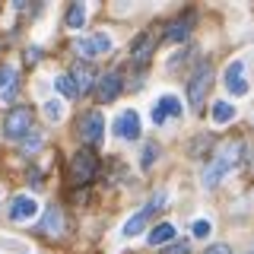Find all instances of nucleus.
Listing matches in <instances>:
<instances>
[{"label": "nucleus", "instance_id": "nucleus-12", "mask_svg": "<svg viewBox=\"0 0 254 254\" xmlns=\"http://www.w3.org/2000/svg\"><path fill=\"white\" fill-rule=\"evenodd\" d=\"M35 213H38L35 197L16 194L13 200H10V219H13V222H29V219H35Z\"/></svg>", "mask_w": 254, "mask_h": 254}, {"label": "nucleus", "instance_id": "nucleus-5", "mask_svg": "<svg viewBox=\"0 0 254 254\" xmlns=\"http://www.w3.org/2000/svg\"><path fill=\"white\" fill-rule=\"evenodd\" d=\"M92 178H95V156H92V149H79L70 159V181L73 185H89Z\"/></svg>", "mask_w": 254, "mask_h": 254}, {"label": "nucleus", "instance_id": "nucleus-26", "mask_svg": "<svg viewBox=\"0 0 254 254\" xmlns=\"http://www.w3.org/2000/svg\"><path fill=\"white\" fill-rule=\"evenodd\" d=\"M203 254H232V248H229V245H210Z\"/></svg>", "mask_w": 254, "mask_h": 254}, {"label": "nucleus", "instance_id": "nucleus-22", "mask_svg": "<svg viewBox=\"0 0 254 254\" xmlns=\"http://www.w3.org/2000/svg\"><path fill=\"white\" fill-rule=\"evenodd\" d=\"M156 159H159V146H156V143H146L143 153H140V169H153Z\"/></svg>", "mask_w": 254, "mask_h": 254}, {"label": "nucleus", "instance_id": "nucleus-6", "mask_svg": "<svg viewBox=\"0 0 254 254\" xmlns=\"http://www.w3.org/2000/svg\"><path fill=\"white\" fill-rule=\"evenodd\" d=\"M111 51V38L105 32H95V35H86V38H76V54L83 61H95L102 54Z\"/></svg>", "mask_w": 254, "mask_h": 254}, {"label": "nucleus", "instance_id": "nucleus-2", "mask_svg": "<svg viewBox=\"0 0 254 254\" xmlns=\"http://www.w3.org/2000/svg\"><path fill=\"white\" fill-rule=\"evenodd\" d=\"M242 149V143H226L222 146V153H216V159H213L210 165H206V172H203V188H216L222 178H226L229 172H232V165H235V153Z\"/></svg>", "mask_w": 254, "mask_h": 254}, {"label": "nucleus", "instance_id": "nucleus-16", "mask_svg": "<svg viewBox=\"0 0 254 254\" xmlns=\"http://www.w3.org/2000/svg\"><path fill=\"white\" fill-rule=\"evenodd\" d=\"M175 235H178V232H175V226H172V222H159L156 229H149L146 242L156 248V245H169V242H175Z\"/></svg>", "mask_w": 254, "mask_h": 254}, {"label": "nucleus", "instance_id": "nucleus-27", "mask_svg": "<svg viewBox=\"0 0 254 254\" xmlns=\"http://www.w3.org/2000/svg\"><path fill=\"white\" fill-rule=\"evenodd\" d=\"M26 61H29V64H35V61H38V48H29V54H26Z\"/></svg>", "mask_w": 254, "mask_h": 254}, {"label": "nucleus", "instance_id": "nucleus-18", "mask_svg": "<svg viewBox=\"0 0 254 254\" xmlns=\"http://www.w3.org/2000/svg\"><path fill=\"white\" fill-rule=\"evenodd\" d=\"M210 118H213V124H229V121H235V105L232 102H213V111H210Z\"/></svg>", "mask_w": 254, "mask_h": 254}, {"label": "nucleus", "instance_id": "nucleus-1", "mask_svg": "<svg viewBox=\"0 0 254 254\" xmlns=\"http://www.w3.org/2000/svg\"><path fill=\"white\" fill-rule=\"evenodd\" d=\"M210 86H213V64L210 61H200V64H197V70L188 79V105L194 108V111L203 108L206 95H210Z\"/></svg>", "mask_w": 254, "mask_h": 254}, {"label": "nucleus", "instance_id": "nucleus-13", "mask_svg": "<svg viewBox=\"0 0 254 254\" xmlns=\"http://www.w3.org/2000/svg\"><path fill=\"white\" fill-rule=\"evenodd\" d=\"M153 48H156V38L149 35V32H143V35L133 38V48H130V61H133V67H143V64L149 61V54H153Z\"/></svg>", "mask_w": 254, "mask_h": 254}, {"label": "nucleus", "instance_id": "nucleus-7", "mask_svg": "<svg viewBox=\"0 0 254 254\" xmlns=\"http://www.w3.org/2000/svg\"><path fill=\"white\" fill-rule=\"evenodd\" d=\"M79 137L89 143V146H99L102 137H105V118H102V111H89L79 121Z\"/></svg>", "mask_w": 254, "mask_h": 254}, {"label": "nucleus", "instance_id": "nucleus-15", "mask_svg": "<svg viewBox=\"0 0 254 254\" xmlns=\"http://www.w3.org/2000/svg\"><path fill=\"white\" fill-rule=\"evenodd\" d=\"M190 26H194V13L178 16L175 22H169V32H165V38H169V42H185V38L190 35Z\"/></svg>", "mask_w": 254, "mask_h": 254}, {"label": "nucleus", "instance_id": "nucleus-20", "mask_svg": "<svg viewBox=\"0 0 254 254\" xmlns=\"http://www.w3.org/2000/svg\"><path fill=\"white\" fill-rule=\"evenodd\" d=\"M86 22V3H70L67 10V29H83Z\"/></svg>", "mask_w": 254, "mask_h": 254}, {"label": "nucleus", "instance_id": "nucleus-3", "mask_svg": "<svg viewBox=\"0 0 254 254\" xmlns=\"http://www.w3.org/2000/svg\"><path fill=\"white\" fill-rule=\"evenodd\" d=\"M32 133V108L29 105H16L6 111L3 118V137L6 140H22Z\"/></svg>", "mask_w": 254, "mask_h": 254}, {"label": "nucleus", "instance_id": "nucleus-11", "mask_svg": "<svg viewBox=\"0 0 254 254\" xmlns=\"http://www.w3.org/2000/svg\"><path fill=\"white\" fill-rule=\"evenodd\" d=\"M115 133L121 140H140V115L133 108L121 111V115L115 118Z\"/></svg>", "mask_w": 254, "mask_h": 254}, {"label": "nucleus", "instance_id": "nucleus-23", "mask_svg": "<svg viewBox=\"0 0 254 254\" xmlns=\"http://www.w3.org/2000/svg\"><path fill=\"white\" fill-rule=\"evenodd\" d=\"M45 115H48V121H61L64 118V102L61 99H48L45 102Z\"/></svg>", "mask_w": 254, "mask_h": 254}, {"label": "nucleus", "instance_id": "nucleus-9", "mask_svg": "<svg viewBox=\"0 0 254 254\" xmlns=\"http://www.w3.org/2000/svg\"><path fill=\"white\" fill-rule=\"evenodd\" d=\"M222 83L232 95H248V79H245V61H232L222 73Z\"/></svg>", "mask_w": 254, "mask_h": 254}, {"label": "nucleus", "instance_id": "nucleus-17", "mask_svg": "<svg viewBox=\"0 0 254 254\" xmlns=\"http://www.w3.org/2000/svg\"><path fill=\"white\" fill-rule=\"evenodd\" d=\"M64 219H61V206H48L45 216H42V232L45 235H61Z\"/></svg>", "mask_w": 254, "mask_h": 254}, {"label": "nucleus", "instance_id": "nucleus-28", "mask_svg": "<svg viewBox=\"0 0 254 254\" xmlns=\"http://www.w3.org/2000/svg\"><path fill=\"white\" fill-rule=\"evenodd\" d=\"M251 254H254V248H251Z\"/></svg>", "mask_w": 254, "mask_h": 254}, {"label": "nucleus", "instance_id": "nucleus-19", "mask_svg": "<svg viewBox=\"0 0 254 254\" xmlns=\"http://www.w3.org/2000/svg\"><path fill=\"white\" fill-rule=\"evenodd\" d=\"M0 95L6 102L16 95V70L13 67H0Z\"/></svg>", "mask_w": 254, "mask_h": 254}, {"label": "nucleus", "instance_id": "nucleus-25", "mask_svg": "<svg viewBox=\"0 0 254 254\" xmlns=\"http://www.w3.org/2000/svg\"><path fill=\"white\" fill-rule=\"evenodd\" d=\"M190 248H188V242H175V245H169L162 254H188Z\"/></svg>", "mask_w": 254, "mask_h": 254}, {"label": "nucleus", "instance_id": "nucleus-14", "mask_svg": "<svg viewBox=\"0 0 254 254\" xmlns=\"http://www.w3.org/2000/svg\"><path fill=\"white\" fill-rule=\"evenodd\" d=\"M70 76H73V83H76V89L79 95H86L92 89V86H99V79H95V70L89 67V64H73V70H70Z\"/></svg>", "mask_w": 254, "mask_h": 254}, {"label": "nucleus", "instance_id": "nucleus-8", "mask_svg": "<svg viewBox=\"0 0 254 254\" xmlns=\"http://www.w3.org/2000/svg\"><path fill=\"white\" fill-rule=\"evenodd\" d=\"M181 115H185V108H181L178 95H159L149 118H153V124H165L169 118H181Z\"/></svg>", "mask_w": 254, "mask_h": 254}, {"label": "nucleus", "instance_id": "nucleus-21", "mask_svg": "<svg viewBox=\"0 0 254 254\" xmlns=\"http://www.w3.org/2000/svg\"><path fill=\"white\" fill-rule=\"evenodd\" d=\"M54 86H58V92L64 95V99H76V95H79V89H76V83H73V76H70V73L58 76V79H54Z\"/></svg>", "mask_w": 254, "mask_h": 254}, {"label": "nucleus", "instance_id": "nucleus-24", "mask_svg": "<svg viewBox=\"0 0 254 254\" xmlns=\"http://www.w3.org/2000/svg\"><path fill=\"white\" fill-rule=\"evenodd\" d=\"M210 232H213L210 219H194V226H190V235H194V238H206Z\"/></svg>", "mask_w": 254, "mask_h": 254}, {"label": "nucleus", "instance_id": "nucleus-4", "mask_svg": "<svg viewBox=\"0 0 254 254\" xmlns=\"http://www.w3.org/2000/svg\"><path fill=\"white\" fill-rule=\"evenodd\" d=\"M162 203H165V190H156V194H153V197H149V203H146V206H143V210H140V213H133V216H130V219H127V222H124V229H121V232H124L127 238H133V235H140V232H143V229H146V222H149V219H153V213H156V210H162Z\"/></svg>", "mask_w": 254, "mask_h": 254}, {"label": "nucleus", "instance_id": "nucleus-10", "mask_svg": "<svg viewBox=\"0 0 254 254\" xmlns=\"http://www.w3.org/2000/svg\"><path fill=\"white\" fill-rule=\"evenodd\" d=\"M121 89H124V76H121V70H108L105 76H99V102H115L118 95H121Z\"/></svg>", "mask_w": 254, "mask_h": 254}]
</instances>
